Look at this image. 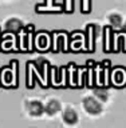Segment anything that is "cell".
<instances>
[{"label":"cell","mask_w":126,"mask_h":128,"mask_svg":"<svg viewBox=\"0 0 126 128\" xmlns=\"http://www.w3.org/2000/svg\"><path fill=\"white\" fill-rule=\"evenodd\" d=\"M27 112L30 114L31 116H40L44 112V106L38 100H32V102H28L27 104Z\"/></svg>","instance_id":"7a4b0ae2"},{"label":"cell","mask_w":126,"mask_h":128,"mask_svg":"<svg viewBox=\"0 0 126 128\" xmlns=\"http://www.w3.org/2000/svg\"><path fill=\"white\" fill-rule=\"evenodd\" d=\"M62 120L68 126H74L78 122V114L72 108H66L62 114Z\"/></svg>","instance_id":"3957f363"},{"label":"cell","mask_w":126,"mask_h":128,"mask_svg":"<svg viewBox=\"0 0 126 128\" xmlns=\"http://www.w3.org/2000/svg\"><path fill=\"white\" fill-rule=\"evenodd\" d=\"M83 108L86 110L87 114L93 116H97L102 112V104L93 96H87V98L83 99Z\"/></svg>","instance_id":"6da1fadb"},{"label":"cell","mask_w":126,"mask_h":128,"mask_svg":"<svg viewBox=\"0 0 126 128\" xmlns=\"http://www.w3.org/2000/svg\"><path fill=\"white\" fill-rule=\"evenodd\" d=\"M94 95H95L98 99L102 100V102H106V100L109 99L107 91H106V90H102V88H97V90H94Z\"/></svg>","instance_id":"52a82bcc"},{"label":"cell","mask_w":126,"mask_h":128,"mask_svg":"<svg viewBox=\"0 0 126 128\" xmlns=\"http://www.w3.org/2000/svg\"><path fill=\"white\" fill-rule=\"evenodd\" d=\"M109 22L111 23V26H114L117 28H119L122 26V18H121V15H118V14H113V15L109 16Z\"/></svg>","instance_id":"8992f818"},{"label":"cell","mask_w":126,"mask_h":128,"mask_svg":"<svg viewBox=\"0 0 126 128\" xmlns=\"http://www.w3.org/2000/svg\"><path fill=\"white\" fill-rule=\"evenodd\" d=\"M22 28H23L22 20H19L16 18H12L10 20H7V23H6V31L7 32H19Z\"/></svg>","instance_id":"5b68a950"},{"label":"cell","mask_w":126,"mask_h":128,"mask_svg":"<svg viewBox=\"0 0 126 128\" xmlns=\"http://www.w3.org/2000/svg\"><path fill=\"white\" fill-rule=\"evenodd\" d=\"M60 108H62V104H60L59 100H56V99H52L50 100L46 106H44V112H46L47 115H55L56 112H59L60 111Z\"/></svg>","instance_id":"277c9868"}]
</instances>
